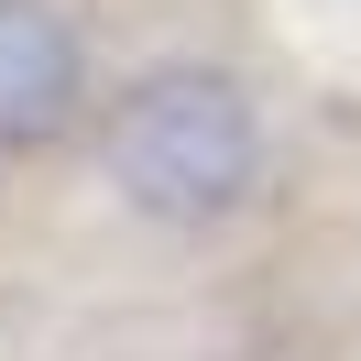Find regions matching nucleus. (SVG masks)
I'll return each instance as SVG.
<instances>
[{"label": "nucleus", "instance_id": "nucleus-1", "mask_svg": "<svg viewBox=\"0 0 361 361\" xmlns=\"http://www.w3.org/2000/svg\"><path fill=\"white\" fill-rule=\"evenodd\" d=\"M263 176V110H252L241 77L219 66H154L121 88L110 110V186L142 208V219H230Z\"/></svg>", "mask_w": 361, "mask_h": 361}, {"label": "nucleus", "instance_id": "nucleus-2", "mask_svg": "<svg viewBox=\"0 0 361 361\" xmlns=\"http://www.w3.org/2000/svg\"><path fill=\"white\" fill-rule=\"evenodd\" d=\"M77 88H88L77 23L44 11V0H0V154L55 142L77 121Z\"/></svg>", "mask_w": 361, "mask_h": 361}]
</instances>
